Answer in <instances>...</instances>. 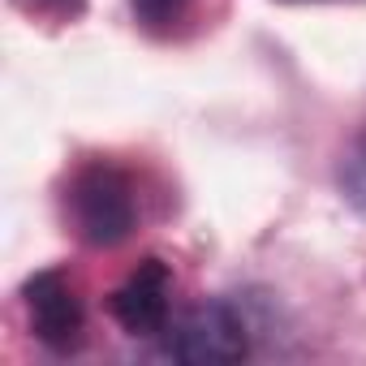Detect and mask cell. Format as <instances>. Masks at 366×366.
Here are the masks:
<instances>
[{"label":"cell","instance_id":"cell-8","mask_svg":"<svg viewBox=\"0 0 366 366\" xmlns=\"http://www.w3.org/2000/svg\"><path fill=\"white\" fill-rule=\"evenodd\" d=\"M297 5H319V0H297Z\"/></svg>","mask_w":366,"mask_h":366},{"label":"cell","instance_id":"cell-2","mask_svg":"<svg viewBox=\"0 0 366 366\" xmlns=\"http://www.w3.org/2000/svg\"><path fill=\"white\" fill-rule=\"evenodd\" d=\"M164 353L172 362H194V366H224L242 362L250 353L246 319L229 302H199L168 327Z\"/></svg>","mask_w":366,"mask_h":366},{"label":"cell","instance_id":"cell-1","mask_svg":"<svg viewBox=\"0 0 366 366\" xmlns=\"http://www.w3.org/2000/svg\"><path fill=\"white\" fill-rule=\"evenodd\" d=\"M138 186L112 159L82 164L65 186V220L78 242L95 250H112L138 229Z\"/></svg>","mask_w":366,"mask_h":366},{"label":"cell","instance_id":"cell-6","mask_svg":"<svg viewBox=\"0 0 366 366\" xmlns=\"http://www.w3.org/2000/svg\"><path fill=\"white\" fill-rule=\"evenodd\" d=\"M340 194L349 199V207L366 220V138H357L345 159H340Z\"/></svg>","mask_w":366,"mask_h":366},{"label":"cell","instance_id":"cell-7","mask_svg":"<svg viewBox=\"0 0 366 366\" xmlns=\"http://www.w3.org/2000/svg\"><path fill=\"white\" fill-rule=\"evenodd\" d=\"M31 9H39V14H56V18H74V14H82V5L86 0H26Z\"/></svg>","mask_w":366,"mask_h":366},{"label":"cell","instance_id":"cell-5","mask_svg":"<svg viewBox=\"0 0 366 366\" xmlns=\"http://www.w3.org/2000/svg\"><path fill=\"white\" fill-rule=\"evenodd\" d=\"M129 9H134V18H138L142 31H151V35H172L181 22L190 18L194 0H129Z\"/></svg>","mask_w":366,"mask_h":366},{"label":"cell","instance_id":"cell-3","mask_svg":"<svg viewBox=\"0 0 366 366\" xmlns=\"http://www.w3.org/2000/svg\"><path fill=\"white\" fill-rule=\"evenodd\" d=\"M22 306H26V323L39 345H48L56 353H69L82 345L86 310H82V293L69 280V272H61V267L35 272L22 285Z\"/></svg>","mask_w":366,"mask_h":366},{"label":"cell","instance_id":"cell-4","mask_svg":"<svg viewBox=\"0 0 366 366\" xmlns=\"http://www.w3.org/2000/svg\"><path fill=\"white\" fill-rule=\"evenodd\" d=\"M112 319L129 336H159L172 319V267L164 259H142L108 297Z\"/></svg>","mask_w":366,"mask_h":366}]
</instances>
